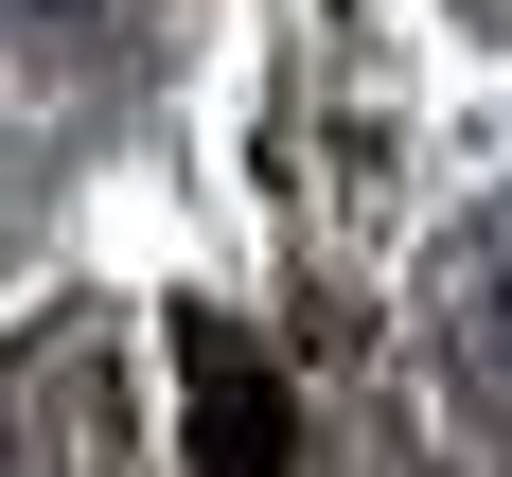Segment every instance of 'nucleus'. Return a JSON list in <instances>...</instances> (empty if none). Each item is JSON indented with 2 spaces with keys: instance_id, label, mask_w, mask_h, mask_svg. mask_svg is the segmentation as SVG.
<instances>
[{
  "instance_id": "obj_1",
  "label": "nucleus",
  "mask_w": 512,
  "mask_h": 477,
  "mask_svg": "<svg viewBox=\"0 0 512 477\" xmlns=\"http://www.w3.org/2000/svg\"><path fill=\"white\" fill-rule=\"evenodd\" d=\"M477 354H495V371H512V248H495V265H477Z\"/></svg>"
},
{
  "instance_id": "obj_2",
  "label": "nucleus",
  "mask_w": 512,
  "mask_h": 477,
  "mask_svg": "<svg viewBox=\"0 0 512 477\" xmlns=\"http://www.w3.org/2000/svg\"><path fill=\"white\" fill-rule=\"evenodd\" d=\"M0 18H106V0H0Z\"/></svg>"
}]
</instances>
